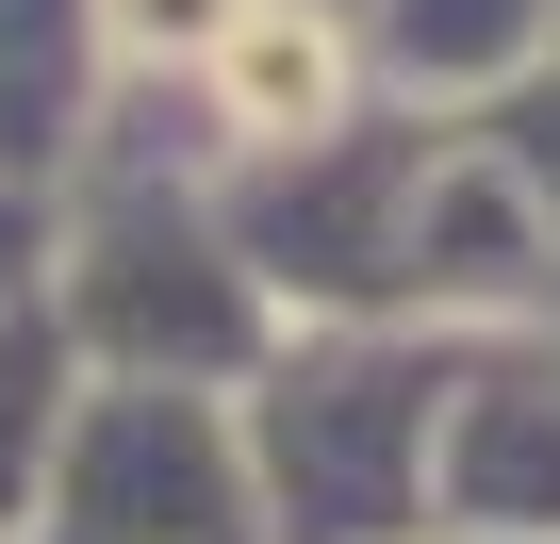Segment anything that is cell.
I'll use <instances>...</instances> for the list:
<instances>
[{"mask_svg": "<svg viewBox=\"0 0 560 544\" xmlns=\"http://www.w3.org/2000/svg\"><path fill=\"white\" fill-rule=\"evenodd\" d=\"M214 67V116L231 132H330V100H347V34H330V0H247V18L198 50Z\"/></svg>", "mask_w": 560, "mask_h": 544, "instance_id": "1", "label": "cell"}, {"mask_svg": "<svg viewBox=\"0 0 560 544\" xmlns=\"http://www.w3.org/2000/svg\"><path fill=\"white\" fill-rule=\"evenodd\" d=\"M247 0H116V50H214Z\"/></svg>", "mask_w": 560, "mask_h": 544, "instance_id": "2", "label": "cell"}]
</instances>
